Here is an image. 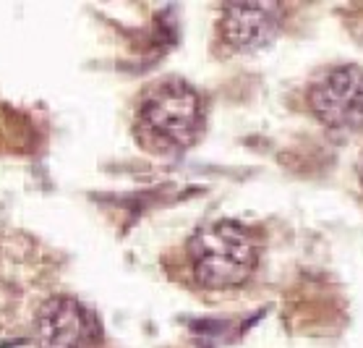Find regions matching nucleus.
I'll return each instance as SVG.
<instances>
[{
    "instance_id": "1",
    "label": "nucleus",
    "mask_w": 363,
    "mask_h": 348,
    "mask_svg": "<svg viewBox=\"0 0 363 348\" xmlns=\"http://www.w3.org/2000/svg\"><path fill=\"white\" fill-rule=\"evenodd\" d=\"M206 126V105L189 82L160 79L141 94L133 131L144 149L175 155L194 147Z\"/></svg>"
},
{
    "instance_id": "2",
    "label": "nucleus",
    "mask_w": 363,
    "mask_h": 348,
    "mask_svg": "<svg viewBox=\"0 0 363 348\" xmlns=\"http://www.w3.org/2000/svg\"><path fill=\"white\" fill-rule=\"evenodd\" d=\"M189 273L199 288H238L251 278L259 262L254 233L233 220L199 228L186 244Z\"/></svg>"
},
{
    "instance_id": "3",
    "label": "nucleus",
    "mask_w": 363,
    "mask_h": 348,
    "mask_svg": "<svg viewBox=\"0 0 363 348\" xmlns=\"http://www.w3.org/2000/svg\"><path fill=\"white\" fill-rule=\"evenodd\" d=\"M37 348H99L105 330L99 317L74 296H50L32 317Z\"/></svg>"
},
{
    "instance_id": "4",
    "label": "nucleus",
    "mask_w": 363,
    "mask_h": 348,
    "mask_svg": "<svg viewBox=\"0 0 363 348\" xmlns=\"http://www.w3.org/2000/svg\"><path fill=\"white\" fill-rule=\"evenodd\" d=\"M308 105L335 131L363 129V68L347 63L322 71L308 87Z\"/></svg>"
},
{
    "instance_id": "5",
    "label": "nucleus",
    "mask_w": 363,
    "mask_h": 348,
    "mask_svg": "<svg viewBox=\"0 0 363 348\" xmlns=\"http://www.w3.org/2000/svg\"><path fill=\"white\" fill-rule=\"evenodd\" d=\"M280 6H225L220 16V40L233 53H251L269 45L280 32Z\"/></svg>"
}]
</instances>
